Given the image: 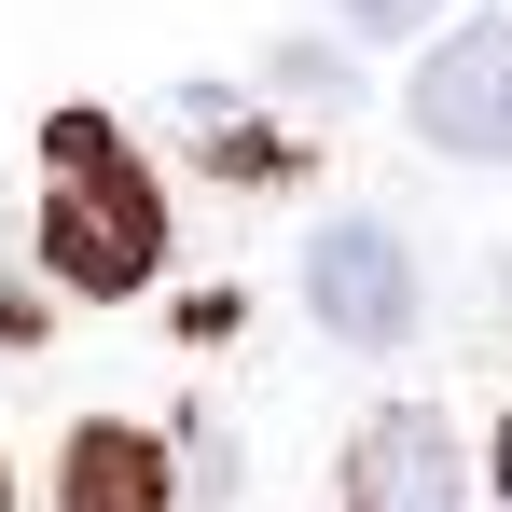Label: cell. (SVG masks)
I'll use <instances>...</instances> for the list:
<instances>
[{
	"mask_svg": "<svg viewBox=\"0 0 512 512\" xmlns=\"http://www.w3.org/2000/svg\"><path fill=\"white\" fill-rule=\"evenodd\" d=\"M42 263L84 305H125V291L167 277V180L125 153L111 111H56L42 125Z\"/></svg>",
	"mask_w": 512,
	"mask_h": 512,
	"instance_id": "obj_1",
	"label": "cell"
},
{
	"mask_svg": "<svg viewBox=\"0 0 512 512\" xmlns=\"http://www.w3.org/2000/svg\"><path fill=\"white\" fill-rule=\"evenodd\" d=\"M305 319L333 346H416L429 333V277H416V250H402V222L333 208V222L305 236Z\"/></svg>",
	"mask_w": 512,
	"mask_h": 512,
	"instance_id": "obj_2",
	"label": "cell"
},
{
	"mask_svg": "<svg viewBox=\"0 0 512 512\" xmlns=\"http://www.w3.org/2000/svg\"><path fill=\"white\" fill-rule=\"evenodd\" d=\"M429 153H457V167H512V14H471V28H443L416 56V84H402Z\"/></svg>",
	"mask_w": 512,
	"mask_h": 512,
	"instance_id": "obj_3",
	"label": "cell"
},
{
	"mask_svg": "<svg viewBox=\"0 0 512 512\" xmlns=\"http://www.w3.org/2000/svg\"><path fill=\"white\" fill-rule=\"evenodd\" d=\"M333 512H471V443H457V416H429V402L360 416L346 429V471H333Z\"/></svg>",
	"mask_w": 512,
	"mask_h": 512,
	"instance_id": "obj_4",
	"label": "cell"
},
{
	"mask_svg": "<svg viewBox=\"0 0 512 512\" xmlns=\"http://www.w3.org/2000/svg\"><path fill=\"white\" fill-rule=\"evenodd\" d=\"M56 512H180V457L125 416H84L56 457Z\"/></svg>",
	"mask_w": 512,
	"mask_h": 512,
	"instance_id": "obj_5",
	"label": "cell"
},
{
	"mask_svg": "<svg viewBox=\"0 0 512 512\" xmlns=\"http://www.w3.org/2000/svg\"><path fill=\"white\" fill-rule=\"evenodd\" d=\"M429 14H443V0H333V28H346V42H416Z\"/></svg>",
	"mask_w": 512,
	"mask_h": 512,
	"instance_id": "obj_6",
	"label": "cell"
},
{
	"mask_svg": "<svg viewBox=\"0 0 512 512\" xmlns=\"http://www.w3.org/2000/svg\"><path fill=\"white\" fill-rule=\"evenodd\" d=\"M499 512H512V429H499Z\"/></svg>",
	"mask_w": 512,
	"mask_h": 512,
	"instance_id": "obj_7",
	"label": "cell"
},
{
	"mask_svg": "<svg viewBox=\"0 0 512 512\" xmlns=\"http://www.w3.org/2000/svg\"><path fill=\"white\" fill-rule=\"evenodd\" d=\"M499 319H512V250H499Z\"/></svg>",
	"mask_w": 512,
	"mask_h": 512,
	"instance_id": "obj_8",
	"label": "cell"
},
{
	"mask_svg": "<svg viewBox=\"0 0 512 512\" xmlns=\"http://www.w3.org/2000/svg\"><path fill=\"white\" fill-rule=\"evenodd\" d=\"M0 512H14V485H0Z\"/></svg>",
	"mask_w": 512,
	"mask_h": 512,
	"instance_id": "obj_9",
	"label": "cell"
}]
</instances>
